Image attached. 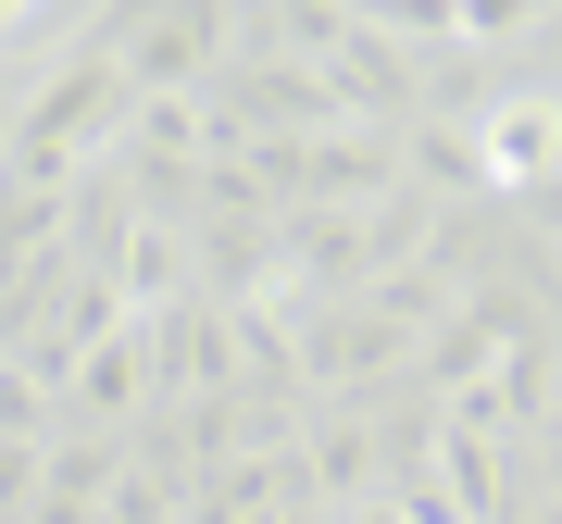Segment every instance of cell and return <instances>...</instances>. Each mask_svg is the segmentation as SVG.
<instances>
[{
    "label": "cell",
    "mask_w": 562,
    "mask_h": 524,
    "mask_svg": "<svg viewBox=\"0 0 562 524\" xmlns=\"http://www.w3.org/2000/svg\"><path fill=\"white\" fill-rule=\"evenodd\" d=\"M550 113H487V175H550Z\"/></svg>",
    "instance_id": "obj_2"
},
{
    "label": "cell",
    "mask_w": 562,
    "mask_h": 524,
    "mask_svg": "<svg viewBox=\"0 0 562 524\" xmlns=\"http://www.w3.org/2000/svg\"><path fill=\"white\" fill-rule=\"evenodd\" d=\"M225 25H238V13H138V25H113V50H125V88H150V101H176L188 76H213V62L238 50Z\"/></svg>",
    "instance_id": "obj_1"
}]
</instances>
